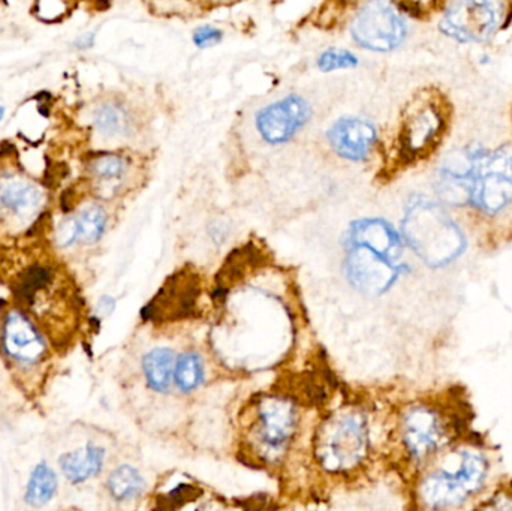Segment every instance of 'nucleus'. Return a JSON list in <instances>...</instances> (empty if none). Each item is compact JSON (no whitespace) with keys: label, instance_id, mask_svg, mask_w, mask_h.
Returning a JSON list of instances; mask_svg holds the SVG:
<instances>
[{"label":"nucleus","instance_id":"f257e3e1","mask_svg":"<svg viewBox=\"0 0 512 511\" xmlns=\"http://www.w3.org/2000/svg\"><path fill=\"white\" fill-rule=\"evenodd\" d=\"M444 203L480 221H496L512 207V147L468 146L447 156L436 173Z\"/></svg>","mask_w":512,"mask_h":511},{"label":"nucleus","instance_id":"f03ea898","mask_svg":"<svg viewBox=\"0 0 512 511\" xmlns=\"http://www.w3.org/2000/svg\"><path fill=\"white\" fill-rule=\"evenodd\" d=\"M475 413L463 387L450 386L408 405L400 416L399 441L418 473L468 437Z\"/></svg>","mask_w":512,"mask_h":511},{"label":"nucleus","instance_id":"7ed1b4c3","mask_svg":"<svg viewBox=\"0 0 512 511\" xmlns=\"http://www.w3.org/2000/svg\"><path fill=\"white\" fill-rule=\"evenodd\" d=\"M493 453L490 444L475 431L442 453L418 473V509L457 510L480 500L489 488Z\"/></svg>","mask_w":512,"mask_h":511},{"label":"nucleus","instance_id":"20e7f679","mask_svg":"<svg viewBox=\"0 0 512 511\" xmlns=\"http://www.w3.org/2000/svg\"><path fill=\"white\" fill-rule=\"evenodd\" d=\"M346 252L348 281L367 296L387 293L405 269L402 239L384 219H361L351 224Z\"/></svg>","mask_w":512,"mask_h":511},{"label":"nucleus","instance_id":"39448f33","mask_svg":"<svg viewBox=\"0 0 512 511\" xmlns=\"http://www.w3.org/2000/svg\"><path fill=\"white\" fill-rule=\"evenodd\" d=\"M403 233L418 257L430 267H444L463 254L466 239L450 213L426 197L409 203Z\"/></svg>","mask_w":512,"mask_h":511},{"label":"nucleus","instance_id":"423d86ee","mask_svg":"<svg viewBox=\"0 0 512 511\" xmlns=\"http://www.w3.org/2000/svg\"><path fill=\"white\" fill-rule=\"evenodd\" d=\"M369 452V428L361 411L333 414L319 426L315 435V455L328 473L354 470Z\"/></svg>","mask_w":512,"mask_h":511},{"label":"nucleus","instance_id":"0eeeda50","mask_svg":"<svg viewBox=\"0 0 512 511\" xmlns=\"http://www.w3.org/2000/svg\"><path fill=\"white\" fill-rule=\"evenodd\" d=\"M298 428V413L288 396L265 395L252 407L248 440L265 462H276L288 450Z\"/></svg>","mask_w":512,"mask_h":511},{"label":"nucleus","instance_id":"6e6552de","mask_svg":"<svg viewBox=\"0 0 512 511\" xmlns=\"http://www.w3.org/2000/svg\"><path fill=\"white\" fill-rule=\"evenodd\" d=\"M450 123V108L441 96L417 98L406 110L400 128V153L406 162L420 161L432 155L444 140Z\"/></svg>","mask_w":512,"mask_h":511},{"label":"nucleus","instance_id":"1a4fd4ad","mask_svg":"<svg viewBox=\"0 0 512 511\" xmlns=\"http://www.w3.org/2000/svg\"><path fill=\"white\" fill-rule=\"evenodd\" d=\"M501 20L499 0H450L439 29L462 44H483L492 39Z\"/></svg>","mask_w":512,"mask_h":511},{"label":"nucleus","instance_id":"9d476101","mask_svg":"<svg viewBox=\"0 0 512 511\" xmlns=\"http://www.w3.org/2000/svg\"><path fill=\"white\" fill-rule=\"evenodd\" d=\"M351 35L360 47L372 51H391L408 35L405 20L388 0H369L352 21Z\"/></svg>","mask_w":512,"mask_h":511},{"label":"nucleus","instance_id":"9b49d317","mask_svg":"<svg viewBox=\"0 0 512 511\" xmlns=\"http://www.w3.org/2000/svg\"><path fill=\"white\" fill-rule=\"evenodd\" d=\"M200 294V276L186 267L165 281L152 302L144 308L143 317L161 324L195 317Z\"/></svg>","mask_w":512,"mask_h":511},{"label":"nucleus","instance_id":"f8f14e48","mask_svg":"<svg viewBox=\"0 0 512 511\" xmlns=\"http://www.w3.org/2000/svg\"><path fill=\"white\" fill-rule=\"evenodd\" d=\"M312 117V107L297 95L285 96L262 108L256 117V128L268 144H282L291 140Z\"/></svg>","mask_w":512,"mask_h":511},{"label":"nucleus","instance_id":"ddd939ff","mask_svg":"<svg viewBox=\"0 0 512 511\" xmlns=\"http://www.w3.org/2000/svg\"><path fill=\"white\" fill-rule=\"evenodd\" d=\"M2 345L5 353L21 365H35L47 351L44 338L32 321L17 311L9 312L3 321Z\"/></svg>","mask_w":512,"mask_h":511},{"label":"nucleus","instance_id":"4468645a","mask_svg":"<svg viewBox=\"0 0 512 511\" xmlns=\"http://www.w3.org/2000/svg\"><path fill=\"white\" fill-rule=\"evenodd\" d=\"M327 138L337 155L348 161H363L372 152L378 131L367 120L343 117L328 129Z\"/></svg>","mask_w":512,"mask_h":511},{"label":"nucleus","instance_id":"2eb2a0df","mask_svg":"<svg viewBox=\"0 0 512 511\" xmlns=\"http://www.w3.org/2000/svg\"><path fill=\"white\" fill-rule=\"evenodd\" d=\"M42 204V192L20 174L0 177V207L15 218H32Z\"/></svg>","mask_w":512,"mask_h":511},{"label":"nucleus","instance_id":"dca6fc26","mask_svg":"<svg viewBox=\"0 0 512 511\" xmlns=\"http://www.w3.org/2000/svg\"><path fill=\"white\" fill-rule=\"evenodd\" d=\"M105 452L101 447L87 446L60 458V468L72 483H83L98 476L104 467Z\"/></svg>","mask_w":512,"mask_h":511},{"label":"nucleus","instance_id":"f3484780","mask_svg":"<svg viewBox=\"0 0 512 511\" xmlns=\"http://www.w3.org/2000/svg\"><path fill=\"white\" fill-rule=\"evenodd\" d=\"M174 353L170 348H155L146 354L143 371L147 384L155 392H165L174 378Z\"/></svg>","mask_w":512,"mask_h":511},{"label":"nucleus","instance_id":"a211bd4d","mask_svg":"<svg viewBox=\"0 0 512 511\" xmlns=\"http://www.w3.org/2000/svg\"><path fill=\"white\" fill-rule=\"evenodd\" d=\"M108 491L117 501H131L143 494L146 483L131 465H122L108 477Z\"/></svg>","mask_w":512,"mask_h":511},{"label":"nucleus","instance_id":"6ab92c4d","mask_svg":"<svg viewBox=\"0 0 512 511\" xmlns=\"http://www.w3.org/2000/svg\"><path fill=\"white\" fill-rule=\"evenodd\" d=\"M57 477L47 464L33 470L26 488V501L33 507L45 506L56 495Z\"/></svg>","mask_w":512,"mask_h":511},{"label":"nucleus","instance_id":"aec40b11","mask_svg":"<svg viewBox=\"0 0 512 511\" xmlns=\"http://www.w3.org/2000/svg\"><path fill=\"white\" fill-rule=\"evenodd\" d=\"M204 375L206 371H204L203 359L197 353L182 354L174 366V381L183 393L198 389L203 384Z\"/></svg>","mask_w":512,"mask_h":511},{"label":"nucleus","instance_id":"412c9836","mask_svg":"<svg viewBox=\"0 0 512 511\" xmlns=\"http://www.w3.org/2000/svg\"><path fill=\"white\" fill-rule=\"evenodd\" d=\"M74 221L78 240L84 243L98 242L107 227V215L99 206L86 207Z\"/></svg>","mask_w":512,"mask_h":511},{"label":"nucleus","instance_id":"4be33fe9","mask_svg":"<svg viewBox=\"0 0 512 511\" xmlns=\"http://www.w3.org/2000/svg\"><path fill=\"white\" fill-rule=\"evenodd\" d=\"M95 126L104 137L125 134L129 126L128 113L116 104H102L95 111Z\"/></svg>","mask_w":512,"mask_h":511},{"label":"nucleus","instance_id":"5701e85b","mask_svg":"<svg viewBox=\"0 0 512 511\" xmlns=\"http://www.w3.org/2000/svg\"><path fill=\"white\" fill-rule=\"evenodd\" d=\"M89 170L99 182L116 183L122 180L128 171V162L123 156L104 153L90 162Z\"/></svg>","mask_w":512,"mask_h":511},{"label":"nucleus","instance_id":"b1692460","mask_svg":"<svg viewBox=\"0 0 512 511\" xmlns=\"http://www.w3.org/2000/svg\"><path fill=\"white\" fill-rule=\"evenodd\" d=\"M289 398L306 404H318L325 398L324 386L315 374H303L292 380V392Z\"/></svg>","mask_w":512,"mask_h":511},{"label":"nucleus","instance_id":"393cba45","mask_svg":"<svg viewBox=\"0 0 512 511\" xmlns=\"http://www.w3.org/2000/svg\"><path fill=\"white\" fill-rule=\"evenodd\" d=\"M480 500V504H475V509L512 510V480L496 486L487 497H481Z\"/></svg>","mask_w":512,"mask_h":511},{"label":"nucleus","instance_id":"a878e982","mask_svg":"<svg viewBox=\"0 0 512 511\" xmlns=\"http://www.w3.org/2000/svg\"><path fill=\"white\" fill-rule=\"evenodd\" d=\"M357 65L358 59L354 54L349 53V51L346 50H336V48L324 51L318 59L319 68L325 72L336 71V69L352 68V66Z\"/></svg>","mask_w":512,"mask_h":511},{"label":"nucleus","instance_id":"bb28decb","mask_svg":"<svg viewBox=\"0 0 512 511\" xmlns=\"http://www.w3.org/2000/svg\"><path fill=\"white\" fill-rule=\"evenodd\" d=\"M201 495H203V491L197 486L180 485L164 498L165 507L167 509H180L189 501L197 500Z\"/></svg>","mask_w":512,"mask_h":511},{"label":"nucleus","instance_id":"cd10ccee","mask_svg":"<svg viewBox=\"0 0 512 511\" xmlns=\"http://www.w3.org/2000/svg\"><path fill=\"white\" fill-rule=\"evenodd\" d=\"M222 32L216 27L212 26H201L195 30L194 33V44L200 48L213 47V45L221 42Z\"/></svg>","mask_w":512,"mask_h":511},{"label":"nucleus","instance_id":"c85d7f7f","mask_svg":"<svg viewBox=\"0 0 512 511\" xmlns=\"http://www.w3.org/2000/svg\"><path fill=\"white\" fill-rule=\"evenodd\" d=\"M56 239L57 245H59L60 248H69V246L77 242L78 236L74 218L68 219V221L60 224V227L57 228Z\"/></svg>","mask_w":512,"mask_h":511},{"label":"nucleus","instance_id":"c756f323","mask_svg":"<svg viewBox=\"0 0 512 511\" xmlns=\"http://www.w3.org/2000/svg\"><path fill=\"white\" fill-rule=\"evenodd\" d=\"M397 3L402 5L405 11L420 15L432 9V6L435 5L436 2L435 0H397Z\"/></svg>","mask_w":512,"mask_h":511},{"label":"nucleus","instance_id":"7c9ffc66","mask_svg":"<svg viewBox=\"0 0 512 511\" xmlns=\"http://www.w3.org/2000/svg\"><path fill=\"white\" fill-rule=\"evenodd\" d=\"M93 44V33H89V35L81 36L80 39H78L77 45L80 48H87L90 47V45Z\"/></svg>","mask_w":512,"mask_h":511},{"label":"nucleus","instance_id":"2f4dec72","mask_svg":"<svg viewBox=\"0 0 512 511\" xmlns=\"http://www.w3.org/2000/svg\"><path fill=\"white\" fill-rule=\"evenodd\" d=\"M3 116H5V108H3L2 105H0V120L3 119Z\"/></svg>","mask_w":512,"mask_h":511},{"label":"nucleus","instance_id":"473e14b6","mask_svg":"<svg viewBox=\"0 0 512 511\" xmlns=\"http://www.w3.org/2000/svg\"><path fill=\"white\" fill-rule=\"evenodd\" d=\"M337 2H348V0H337Z\"/></svg>","mask_w":512,"mask_h":511}]
</instances>
